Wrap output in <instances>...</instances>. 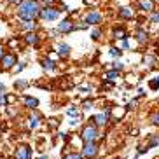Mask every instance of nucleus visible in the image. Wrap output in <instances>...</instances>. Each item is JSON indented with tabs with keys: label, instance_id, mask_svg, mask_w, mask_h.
I'll return each mask as SVG.
<instances>
[{
	"label": "nucleus",
	"instance_id": "2f4dec72",
	"mask_svg": "<svg viewBox=\"0 0 159 159\" xmlns=\"http://www.w3.org/2000/svg\"><path fill=\"white\" fill-rule=\"evenodd\" d=\"M21 70H25V63H16V66H14V72H21Z\"/></svg>",
	"mask_w": 159,
	"mask_h": 159
},
{
	"label": "nucleus",
	"instance_id": "5701e85b",
	"mask_svg": "<svg viewBox=\"0 0 159 159\" xmlns=\"http://www.w3.org/2000/svg\"><path fill=\"white\" fill-rule=\"evenodd\" d=\"M26 88H28V82H26V80H16V82H14V89H16V91H25Z\"/></svg>",
	"mask_w": 159,
	"mask_h": 159
},
{
	"label": "nucleus",
	"instance_id": "c85d7f7f",
	"mask_svg": "<svg viewBox=\"0 0 159 159\" xmlns=\"http://www.w3.org/2000/svg\"><path fill=\"white\" fill-rule=\"evenodd\" d=\"M82 108H84V110H89V108H93V102H91V100H86V102L82 103Z\"/></svg>",
	"mask_w": 159,
	"mask_h": 159
},
{
	"label": "nucleus",
	"instance_id": "a878e982",
	"mask_svg": "<svg viewBox=\"0 0 159 159\" xmlns=\"http://www.w3.org/2000/svg\"><path fill=\"white\" fill-rule=\"evenodd\" d=\"M66 114L72 116V117H79V108H77V107H70L68 110H66Z\"/></svg>",
	"mask_w": 159,
	"mask_h": 159
},
{
	"label": "nucleus",
	"instance_id": "f8f14e48",
	"mask_svg": "<svg viewBox=\"0 0 159 159\" xmlns=\"http://www.w3.org/2000/svg\"><path fill=\"white\" fill-rule=\"evenodd\" d=\"M23 105H25L26 108H30V110H35V108L39 107V100L33 98V96L25 94V96H23Z\"/></svg>",
	"mask_w": 159,
	"mask_h": 159
},
{
	"label": "nucleus",
	"instance_id": "f3484780",
	"mask_svg": "<svg viewBox=\"0 0 159 159\" xmlns=\"http://www.w3.org/2000/svg\"><path fill=\"white\" fill-rule=\"evenodd\" d=\"M138 7H140L142 11H147V12H150V11H154V0H140Z\"/></svg>",
	"mask_w": 159,
	"mask_h": 159
},
{
	"label": "nucleus",
	"instance_id": "412c9836",
	"mask_svg": "<svg viewBox=\"0 0 159 159\" xmlns=\"http://www.w3.org/2000/svg\"><path fill=\"white\" fill-rule=\"evenodd\" d=\"M147 39H149V33L147 32H143V30H138V32H136V40H138L140 44H145Z\"/></svg>",
	"mask_w": 159,
	"mask_h": 159
},
{
	"label": "nucleus",
	"instance_id": "39448f33",
	"mask_svg": "<svg viewBox=\"0 0 159 159\" xmlns=\"http://www.w3.org/2000/svg\"><path fill=\"white\" fill-rule=\"evenodd\" d=\"M16 63H18V54L16 52H4V56L0 58V65H2V70H11L14 68Z\"/></svg>",
	"mask_w": 159,
	"mask_h": 159
},
{
	"label": "nucleus",
	"instance_id": "f257e3e1",
	"mask_svg": "<svg viewBox=\"0 0 159 159\" xmlns=\"http://www.w3.org/2000/svg\"><path fill=\"white\" fill-rule=\"evenodd\" d=\"M40 0H21L18 4V18L21 21H28V19H39L40 14Z\"/></svg>",
	"mask_w": 159,
	"mask_h": 159
},
{
	"label": "nucleus",
	"instance_id": "cd10ccee",
	"mask_svg": "<svg viewBox=\"0 0 159 159\" xmlns=\"http://www.w3.org/2000/svg\"><path fill=\"white\" fill-rule=\"evenodd\" d=\"M63 159H84V157H82L80 154H75V152H70V154H66Z\"/></svg>",
	"mask_w": 159,
	"mask_h": 159
},
{
	"label": "nucleus",
	"instance_id": "4be33fe9",
	"mask_svg": "<svg viewBox=\"0 0 159 159\" xmlns=\"http://www.w3.org/2000/svg\"><path fill=\"white\" fill-rule=\"evenodd\" d=\"M152 147H159V135H150L147 149H152Z\"/></svg>",
	"mask_w": 159,
	"mask_h": 159
},
{
	"label": "nucleus",
	"instance_id": "393cba45",
	"mask_svg": "<svg viewBox=\"0 0 159 159\" xmlns=\"http://www.w3.org/2000/svg\"><path fill=\"white\" fill-rule=\"evenodd\" d=\"M100 37H102V30H100V28H94L93 33H91V39H93V40H100Z\"/></svg>",
	"mask_w": 159,
	"mask_h": 159
},
{
	"label": "nucleus",
	"instance_id": "b1692460",
	"mask_svg": "<svg viewBox=\"0 0 159 159\" xmlns=\"http://www.w3.org/2000/svg\"><path fill=\"white\" fill-rule=\"evenodd\" d=\"M149 88L152 89V91H157V89H159V77L149 80Z\"/></svg>",
	"mask_w": 159,
	"mask_h": 159
},
{
	"label": "nucleus",
	"instance_id": "aec40b11",
	"mask_svg": "<svg viewBox=\"0 0 159 159\" xmlns=\"http://www.w3.org/2000/svg\"><path fill=\"white\" fill-rule=\"evenodd\" d=\"M114 37L119 39V40H124V39H128V33L124 32V28H121V26H119V28L114 30Z\"/></svg>",
	"mask_w": 159,
	"mask_h": 159
},
{
	"label": "nucleus",
	"instance_id": "c9c22d12",
	"mask_svg": "<svg viewBox=\"0 0 159 159\" xmlns=\"http://www.w3.org/2000/svg\"><path fill=\"white\" fill-rule=\"evenodd\" d=\"M7 2H9V4H16V5H18L21 0H7Z\"/></svg>",
	"mask_w": 159,
	"mask_h": 159
},
{
	"label": "nucleus",
	"instance_id": "ddd939ff",
	"mask_svg": "<svg viewBox=\"0 0 159 159\" xmlns=\"http://www.w3.org/2000/svg\"><path fill=\"white\" fill-rule=\"evenodd\" d=\"M70 46L68 44H58L56 46V52H58V56L60 58H68L70 56Z\"/></svg>",
	"mask_w": 159,
	"mask_h": 159
},
{
	"label": "nucleus",
	"instance_id": "7c9ffc66",
	"mask_svg": "<svg viewBox=\"0 0 159 159\" xmlns=\"http://www.w3.org/2000/svg\"><path fill=\"white\" fill-rule=\"evenodd\" d=\"M150 21L152 23H159V12H154V14L150 16Z\"/></svg>",
	"mask_w": 159,
	"mask_h": 159
},
{
	"label": "nucleus",
	"instance_id": "4468645a",
	"mask_svg": "<svg viewBox=\"0 0 159 159\" xmlns=\"http://www.w3.org/2000/svg\"><path fill=\"white\" fill-rule=\"evenodd\" d=\"M117 16L121 19H131L135 16V11L131 9V7H121V9L117 11Z\"/></svg>",
	"mask_w": 159,
	"mask_h": 159
},
{
	"label": "nucleus",
	"instance_id": "6e6552de",
	"mask_svg": "<svg viewBox=\"0 0 159 159\" xmlns=\"http://www.w3.org/2000/svg\"><path fill=\"white\" fill-rule=\"evenodd\" d=\"M23 42L26 46H32V47H39L40 46V35L37 32H26L23 37Z\"/></svg>",
	"mask_w": 159,
	"mask_h": 159
},
{
	"label": "nucleus",
	"instance_id": "9b49d317",
	"mask_svg": "<svg viewBox=\"0 0 159 159\" xmlns=\"http://www.w3.org/2000/svg\"><path fill=\"white\" fill-rule=\"evenodd\" d=\"M21 30H23V32H37V30H39L37 19H28V21H21Z\"/></svg>",
	"mask_w": 159,
	"mask_h": 159
},
{
	"label": "nucleus",
	"instance_id": "f03ea898",
	"mask_svg": "<svg viewBox=\"0 0 159 159\" xmlns=\"http://www.w3.org/2000/svg\"><path fill=\"white\" fill-rule=\"evenodd\" d=\"M60 12L61 11L58 9V7H54V5H42V9H40V14H39V18L42 19V21H56L58 18H60Z\"/></svg>",
	"mask_w": 159,
	"mask_h": 159
},
{
	"label": "nucleus",
	"instance_id": "473e14b6",
	"mask_svg": "<svg viewBox=\"0 0 159 159\" xmlns=\"http://www.w3.org/2000/svg\"><path fill=\"white\" fill-rule=\"evenodd\" d=\"M150 119H152V122H154V124H159V112H156L154 116L150 117Z\"/></svg>",
	"mask_w": 159,
	"mask_h": 159
},
{
	"label": "nucleus",
	"instance_id": "ea45409f",
	"mask_svg": "<svg viewBox=\"0 0 159 159\" xmlns=\"http://www.w3.org/2000/svg\"><path fill=\"white\" fill-rule=\"evenodd\" d=\"M93 159H98V157H93Z\"/></svg>",
	"mask_w": 159,
	"mask_h": 159
},
{
	"label": "nucleus",
	"instance_id": "1a4fd4ad",
	"mask_svg": "<svg viewBox=\"0 0 159 159\" xmlns=\"http://www.w3.org/2000/svg\"><path fill=\"white\" fill-rule=\"evenodd\" d=\"M108 121H110V112H108V110L100 112V114H96V116L93 117V124H94V126H98V128L107 126Z\"/></svg>",
	"mask_w": 159,
	"mask_h": 159
},
{
	"label": "nucleus",
	"instance_id": "e433bc0d",
	"mask_svg": "<svg viewBox=\"0 0 159 159\" xmlns=\"http://www.w3.org/2000/svg\"><path fill=\"white\" fill-rule=\"evenodd\" d=\"M40 159H49V157H47V156H42V157H40Z\"/></svg>",
	"mask_w": 159,
	"mask_h": 159
},
{
	"label": "nucleus",
	"instance_id": "4c0bfd02",
	"mask_svg": "<svg viewBox=\"0 0 159 159\" xmlns=\"http://www.w3.org/2000/svg\"><path fill=\"white\" fill-rule=\"evenodd\" d=\"M88 2H89V0H84V4H88Z\"/></svg>",
	"mask_w": 159,
	"mask_h": 159
},
{
	"label": "nucleus",
	"instance_id": "bb28decb",
	"mask_svg": "<svg viewBox=\"0 0 159 159\" xmlns=\"http://www.w3.org/2000/svg\"><path fill=\"white\" fill-rule=\"evenodd\" d=\"M110 54H112L114 58H119L122 54V51L119 49V47H110Z\"/></svg>",
	"mask_w": 159,
	"mask_h": 159
},
{
	"label": "nucleus",
	"instance_id": "58836bf2",
	"mask_svg": "<svg viewBox=\"0 0 159 159\" xmlns=\"http://www.w3.org/2000/svg\"><path fill=\"white\" fill-rule=\"evenodd\" d=\"M0 142H2V135H0Z\"/></svg>",
	"mask_w": 159,
	"mask_h": 159
},
{
	"label": "nucleus",
	"instance_id": "9d476101",
	"mask_svg": "<svg viewBox=\"0 0 159 159\" xmlns=\"http://www.w3.org/2000/svg\"><path fill=\"white\" fill-rule=\"evenodd\" d=\"M102 21H103V16L100 14L98 11H89L88 14H86V19H84V23L93 25V26H98Z\"/></svg>",
	"mask_w": 159,
	"mask_h": 159
},
{
	"label": "nucleus",
	"instance_id": "f704fd0d",
	"mask_svg": "<svg viewBox=\"0 0 159 159\" xmlns=\"http://www.w3.org/2000/svg\"><path fill=\"white\" fill-rule=\"evenodd\" d=\"M4 52H5V46H4L2 42H0V58L4 56Z\"/></svg>",
	"mask_w": 159,
	"mask_h": 159
},
{
	"label": "nucleus",
	"instance_id": "a211bd4d",
	"mask_svg": "<svg viewBox=\"0 0 159 159\" xmlns=\"http://www.w3.org/2000/svg\"><path fill=\"white\" fill-rule=\"evenodd\" d=\"M119 77H121V74H119V70H116V68L107 72V80H108V82H116Z\"/></svg>",
	"mask_w": 159,
	"mask_h": 159
},
{
	"label": "nucleus",
	"instance_id": "6ab92c4d",
	"mask_svg": "<svg viewBox=\"0 0 159 159\" xmlns=\"http://www.w3.org/2000/svg\"><path fill=\"white\" fill-rule=\"evenodd\" d=\"M5 93H7V88H5V84L0 82V108L7 107V105H5Z\"/></svg>",
	"mask_w": 159,
	"mask_h": 159
},
{
	"label": "nucleus",
	"instance_id": "c756f323",
	"mask_svg": "<svg viewBox=\"0 0 159 159\" xmlns=\"http://www.w3.org/2000/svg\"><path fill=\"white\" fill-rule=\"evenodd\" d=\"M114 68H116V70H119V72H121L122 68H124V63H122V61H116V63H114Z\"/></svg>",
	"mask_w": 159,
	"mask_h": 159
},
{
	"label": "nucleus",
	"instance_id": "dca6fc26",
	"mask_svg": "<svg viewBox=\"0 0 159 159\" xmlns=\"http://www.w3.org/2000/svg\"><path fill=\"white\" fill-rule=\"evenodd\" d=\"M28 126H30V129H37V128L40 126V117H39L37 114L28 116Z\"/></svg>",
	"mask_w": 159,
	"mask_h": 159
},
{
	"label": "nucleus",
	"instance_id": "2eb2a0df",
	"mask_svg": "<svg viewBox=\"0 0 159 159\" xmlns=\"http://www.w3.org/2000/svg\"><path fill=\"white\" fill-rule=\"evenodd\" d=\"M40 63H42V68L46 72H54L56 70V63H54L52 60H49V58H42Z\"/></svg>",
	"mask_w": 159,
	"mask_h": 159
},
{
	"label": "nucleus",
	"instance_id": "7ed1b4c3",
	"mask_svg": "<svg viewBox=\"0 0 159 159\" xmlns=\"http://www.w3.org/2000/svg\"><path fill=\"white\" fill-rule=\"evenodd\" d=\"M98 138H100V131L98 126H94V124H88L80 131V140L82 142H96Z\"/></svg>",
	"mask_w": 159,
	"mask_h": 159
},
{
	"label": "nucleus",
	"instance_id": "0eeeda50",
	"mask_svg": "<svg viewBox=\"0 0 159 159\" xmlns=\"http://www.w3.org/2000/svg\"><path fill=\"white\" fill-rule=\"evenodd\" d=\"M58 32L63 33V35H68V33L75 32V23L72 21L70 18L61 19V23H58Z\"/></svg>",
	"mask_w": 159,
	"mask_h": 159
},
{
	"label": "nucleus",
	"instance_id": "20e7f679",
	"mask_svg": "<svg viewBox=\"0 0 159 159\" xmlns=\"http://www.w3.org/2000/svg\"><path fill=\"white\" fill-rule=\"evenodd\" d=\"M100 152V147L96 142H84V145H82V149H80V156L84 159H93L96 157Z\"/></svg>",
	"mask_w": 159,
	"mask_h": 159
},
{
	"label": "nucleus",
	"instance_id": "72a5a7b5",
	"mask_svg": "<svg viewBox=\"0 0 159 159\" xmlns=\"http://www.w3.org/2000/svg\"><path fill=\"white\" fill-rule=\"evenodd\" d=\"M42 2H44V5H54L58 0H42Z\"/></svg>",
	"mask_w": 159,
	"mask_h": 159
},
{
	"label": "nucleus",
	"instance_id": "423d86ee",
	"mask_svg": "<svg viewBox=\"0 0 159 159\" xmlns=\"http://www.w3.org/2000/svg\"><path fill=\"white\" fill-rule=\"evenodd\" d=\"M32 147L26 143H19L14 149V159H32Z\"/></svg>",
	"mask_w": 159,
	"mask_h": 159
}]
</instances>
